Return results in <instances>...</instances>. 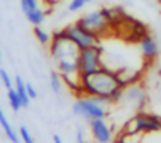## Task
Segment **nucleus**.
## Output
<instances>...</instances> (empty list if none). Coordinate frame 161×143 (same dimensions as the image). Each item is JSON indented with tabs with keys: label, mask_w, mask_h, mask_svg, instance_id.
<instances>
[{
	"label": "nucleus",
	"mask_w": 161,
	"mask_h": 143,
	"mask_svg": "<svg viewBox=\"0 0 161 143\" xmlns=\"http://www.w3.org/2000/svg\"><path fill=\"white\" fill-rule=\"evenodd\" d=\"M8 103H9V107H11L14 112H19V110L24 107L22 100H20L19 94L16 92V89H9V90H8Z\"/></svg>",
	"instance_id": "obj_15"
},
{
	"label": "nucleus",
	"mask_w": 161,
	"mask_h": 143,
	"mask_svg": "<svg viewBox=\"0 0 161 143\" xmlns=\"http://www.w3.org/2000/svg\"><path fill=\"white\" fill-rule=\"evenodd\" d=\"M67 38L80 48H88V47H92V45H97L100 44V38L97 34H94L92 31H89L88 28H85L83 25H80L78 22L72 23V25H67L64 28Z\"/></svg>",
	"instance_id": "obj_7"
},
{
	"label": "nucleus",
	"mask_w": 161,
	"mask_h": 143,
	"mask_svg": "<svg viewBox=\"0 0 161 143\" xmlns=\"http://www.w3.org/2000/svg\"><path fill=\"white\" fill-rule=\"evenodd\" d=\"M53 143H64L61 140V137L59 135H53Z\"/></svg>",
	"instance_id": "obj_24"
},
{
	"label": "nucleus",
	"mask_w": 161,
	"mask_h": 143,
	"mask_svg": "<svg viewBox=\"0 0 161 143\" xmlns=\"http://www.w3.org/2000/svg\"><path fill=\"white\" fill-rule=\"evenodd\" d=\"M19 137H20V140L24 143H36L27 126H20V128H19Z\"/></svg>",
	"instance_id": "obj_19"
},
{
	"label": "nucleus",
	"mask_w": 161,
	"mask_h": 143,
	"mask_svg": "<svg viewBox=\"0 0 161 143\" xmlns=\"http://www.w3.org/2000/svg\"><path fill=\"white\" fill-rule=\"evenodd\" d=\"M85 5H86L85 0H70L69 5H67V9H69L70 13H77V11H80Z\"/></svg>",
	"instance_id": "obj_21"
},
{
	"label": "nucleus",
	"mask_w": 161,
	"mask_h": 143,
	"mask_svg": "<svg viewBox=\"0 0 161 143\" xmlns=\"http://www.w3.org/2000/svg\"><path fill=\"white\" fill-rule=\"evenodd\" d=\"M46 16H47V9H44V8H36V9H33V11H30L28 14H25V17H27V20L33 25V27H41V23L46 20Z\"/></svg>",
	"instance_id": "obj_14"
},
{
	"label": "nucleus",
	"mask_w": 161,
	"mask_h": 143,
	"mask_svg": "<svg viewBox=\"0 0 161 143\" xmlns=\"http://www.w3.org/2000/svg\"><path fill=\"white\" fill-rule=\"evenodd\" d=\"M139 48H141V54L147 62H153L158 54H160V45L158 41L152 36V34H146L139 39Z\"/></svg>",
	"instance_id": "obj_10"
},
{
	"label": "nucleus",
	"mask_w": 161,
	"mask_h": 143,
	"mask_svg": "<svg viewBox=\"0 0 161 143\" xmlns=\"http://www.w3.org/2000/svg\"><path fill=\"white\" fill-rule=\"evenodd\" d=\"M0 126H2V129H3L5 135L8 137V140H9L11 143H19L20 142L19 132H16V129H14V128H13V125L9 123V120H8L6 114L3 112L2 106H0Z\"/></svg>",
	"instance_id": "obj_12"
},
{
	"label": "nucleus",
	"mask_w": 161,
	"mask_h": 143,
	"mask_svg": "<svg viewBox=\"0 0 161 143\" xmlns=\"http://www.w3.org/2000/svg\"><path fill=\"white\" fill-rule=\"evenodd\" d=\"M124 87L119 83V78L114 70L108 67H100L94 73L81 78V92L80 95L97 96L105 100L108 104H119L122 100Z\"/></svg>",
	"instance_id": "obj_1"
},
{
	"label": "nucleus",
	"mask_w": 161,
	"mask_h": 143,
	"mask_svg": "<svg viewBox=\"0 0 161 143\" xmlns=\"http://www.w3.org/2000/svg\"><path fill=\"white\" fill-rule=\"evenodd\" d=\"M14 89H16V92H17L19 96H20L24 107H28L31 98L28 96V92H27V83H25L20 76H16V78H14Z\"/></svg>",
	"instance_id": "obj_13"
},
{
	"label": "nucleus",
	"mask_w": 161,
	"mask_h": 143,
	"mask_svg": "<svg viewBox=\"0 0 161 143\" xmlns=\"http://www.w3.org/2000/svg\"><path fill=\"white\" fill-rule=\"evenodd\" d=\"M27 92H28V96H30L31 100H36V98H38V92H36V89H35L30 83H27Z\"/></svg>",
	"instance_id": "obj_22"
},
{
	"label": "nucleus",
	"mask_w": 161,
	"mask_h": 143,
	"mask_svg": "<svg viewBox=\"0 0 161 143\" xmlns=\"http://www.w3.org/2000/svg\"><path fill=\"white\" fill-rule=\"evenodd\" d=\"M49 51H50V56L53 58L55 62H59V61H66V59H77L80 48L67 38V34L63 28L52 34Z\"/></svg>",
	"instance_id": "obj_4"
},
{
	"label": "nucleus",
	"mask_w": 161,
	"mask_h": 143,
	"mask_svg": "<svg viewBox=\"0 0 161 143\" xmlns=\"http://www.w3.org/2000/svg\"><path fill=\"white\" fill-rule=\"evenodd\" d=\"M50 87H52V90L55 94H61V90L64 87V81H63L61 75L58 73V70L50 73Z\"/></svg>",
	"instance_id": "obj_16"
},
{
	"label": "nucleus",
	"mask_w": 161,
	"mask_h": 143,
	"mask_svg": "<svg viewBox=\"0 0 161 143\" xmlns=\"http://www.w3.org/2000/svg\"><path fill=\"white\" fill-rule=\"evenodd\" d=\"M155 2H157V3H160V5H161V0H155Z\"/></svg>",
	"instance_id": "obj_26"
},
{
	"label": "nucleus",
	"mask_w": 161,
	"mask_h": 143,
	"mask_svg": "<svg viewBox=\"0 0 161 143\" xmlns=\"http://www.w3.org/2000/svg\"><path fill=\"white\" fill-rule=\"evenodd\" d=\"M33 33H35V38L38 39V42H39L41 45H49V44H50L52 36H50L46 30H42L41 27H35V28H33Z\"/></svg>",
	"instance_id": "obj_17"
},
{
	"label": "nucleus",
	"mask_w": 161,
	"mask_h": 143,
	"mask_svg": "<svg viewBox=\"0 0 161 143\" xmlns=\"http://www.w3.org/2000/svg\"><path fill=\"white\" fill-rule=\"evenodd\" d=\"M85 2H86V3H89V2H92V0H85Z\"/></svg>",
	"instance_id": "obj_27"
},
{
	"label": "nucleus",
	"mask_w": 161,
	"mask_h": 143,
	"mask_svg": "<svg viewBox=\"0 0 161 143\" xmlns=\"http://www.w3.org/2000/svg\"><path fill=\"white\" fill-rule=\"evenodd\" d=\"M0 79H2V84L9 90L13 89V78L9 76V73L5 70V69H0Z\"/></svg>",
	"instance_id": "obj_20"
},
{
	"label": "nucleus",
	"mask_w": 161,
	"mask_h": 143,
	"mask_svg": "<svg viewBox=\"0 0 161 143\" xmlns=\"http://www.w3.org/2000/svg\"><path fill=\"white\" fill-rule=\"evenodd\" d=\"M161 131V117L150 114V112H136L122 128L120 132L131 134V135H141V134H150V132H160Z\"/></svg>",
	"instance_id": "obj_2"
},
{
	"label": "nucleus",
	"mask_w": 161,
	"mask_h": 143,
	"mask_svg": "<svg viewBox=\"0 0 161 143\" xmlns=\"http://www.w3.org/2000/svg\"><path fill=\"white\" fill-rule=\"evenodd\" d=\"M103 47L100 44L92 45V47L83 48L78 51L77 56V64H78V73L81 78L94 73L100 67H103Z\"/></svg>",
	"instance_id": "obj_5"
},
{
	"label": "nucleus",
	"mask_w": 161,
	"mask_h": 143,
	"mask_svg": "<svg viewBox=\"0 0 161 143\" xmlns=\"http://www.w3.org/2000/svg\"><path fill=\"white\" fill-rule=\"evenodd\" d=\"M107 106L108 103L102 98L80 95V98L72 106V112L89 121V120H96V118H105L108 115Z\"/></svg>",
	"instance_id": "obj_3"
},
{
	"label": "nucleus",
	"mask_w": 161,
	"mask_h": 143,
	"mask_svg": "<svg viewBox=\"0 0 161 143\" xmlns=\"http://www.w3.org/2000/svg\"><path fill=\"white\" fill-rule=\"evenodd\" d=\"M89 131H91V135L96 140V143H113L114 140L113 129L108 126L105 118L89 120Z\"/></svg>",
	"instance_id": "obj_9"
},
{
	"label": "nucleus",
	"mask_w": 161,
	"mask_h": 143,
	"mask_svg": "<svg viewBox=\"0 0 161 143\" xmlns=\"http://www.w3.org/2000/svg\"><path fill=\"white\" fill-rule=\"evenodd\" d=\"M116 75H117L119 83H120L122 87L136 84V83H139V79H141V72H138V70H130V69L116 70Z\"/></svg>",
	"instance_id": "obj_11"
},
{
	"label": "nucleus",
	"mask_w": 161,
	"mask_h": 143,
	"mask_svg": "<svg viewBox=\"0 0 161 143\" xmlns=\"http://www.w3.org/2000/svg\"><path fill=\"white\" fill-rule=\"evenodd\" d=\"M77 22L80 25H83L85 28H88L89 31H92L94 34H97L100 39H102V36H107L108 33L114 28L111 20H109V17H108L107 8L91 11V13L81 16Z\"/></svg>",
	"instance_id": "obj_6"
},
{
	"label": "nucleus",
	"mask_w": 161,
	"mask_h": 143,
	"mask_svg": "<svg viewBox=\"0 0 161 143\" xmlns=\"http://www.w3.org/2000/svg\"><path fill=\"white\" fill-rule=\"evenodd\" d=\"M120 103L128 106V107H133L136 112L142 110L144 104L147 103V92H146L144 86L141 83H136V84L124 87V94H122Z\"/></svg>",
	"instance_id": "obj_8"
},
{
	"label": "nucleus",
	"mask_w": 161,
	"mask_h": 143,
	"mask_svg": "<svg viewBox=\"0 0 161 143\" xmlns=\"http://www.w3.org/2000/svg\"><path fill=\"white\" fill-rule=\"evenodd\" d=\"M77 143H89L88 139H86V135H85V132L81 129L77 131Z\"/></svg>",
	"instance_id": "obj_23"
},
{
	"label": "nucleus",
	"mask_w": 161,
	"mask_h": 143,
	"mask_svg": "<svg viewBox=\"0 0 161 143\" xmlns=\"http://www.w3.org/2000/svg\"><path fill=\"white\" fill-rule=\"evenodd\" d=\"M19 2H20V8H22L24 14H28L30 11H33V9L41 6L39 0H19Z\"/></svg>",
	"instance_id": "obj_18"
},
{
	"label": "nucleus",
	"mask_w": 161,
	"mask_h": 143,
	"mask_svg": "<svg viewBox=\"0 0 161 143\" xmlns=\"http://www.w3.org/2000/svg\"><path fill=\"white\" fill-rule=\"evenodd\" d=\"M0 62H2V48H0Z\"/></svg>",
	"instance_id": "obj_25"
}]
</instances>
